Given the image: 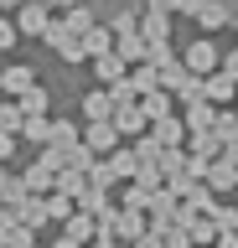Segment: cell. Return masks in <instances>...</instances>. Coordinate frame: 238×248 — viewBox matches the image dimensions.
Returning <instances> with one entry per match:
<instances>
[{"label": "cell", "instance_id": "cell-1", "mask_svg": "<svg viewBox=\"0 0 238 248\" xmlns=\"http://www.w3.org/2000/svg\"><path fill=\"white\" fill-rule=\"evenodd\" d=\"M47 26H52V16H47L42 0H26V5L16 11V31L21 36H47Z\"/></svg>", "mask_w": 238, "mask_h": 248}, {"label": "cell", "instance_id": "cell-2", "mask_svg": "<svg viewBox=\"0 0 238 248\" xmlns=\"http://www.w3.org/2000/svg\"><path fill=\"white\" fill-rule=\"evenodd\" d=\"M47 42H52V52H57V57H67V62L88 57V52H83V42H78V36H73L67 26H47Z\"/></svg>", "mask_w": 238, "mask_h": 248}, {"label": "cell", "instance_id": "cell-3", "mask_svg": "<svg viewBox=\"0 0 238 248\" xmlns=\"http://www.w3.org/2000/svg\"><path fill=\"white\" fill-rule=\"evenodd\" d=\"M207 67H218V46L212 42H191L187 46V73H207Z\"/></svg>", "mask_w": 238, "mask_h": 248}, {"label": "cell", "instance_id": "cell-4", "mask_svg": "<svg viewBox=\"0 0 238 248\" xmlns=\"http://www.w3.org/2000/svg\"><path fill=\"white\" fill-rule=\"evenodd\" d=\"M0 88H5V93H32L36 88V73H32V67H5V73H0Z\"/></svg>", "mask_w": 238, "mask_h": 248}, {"label": "cell", "instance_id": "cell-5", "mask_svg": "<svg viewBox=\"0 0 238 248\" xmlns=\"http://www.w3.org/2000/svg\"><path fill=\"white\" fill-rule=\"evenodd\" d=\"M83 114H88L94 124H109V114H114V98H109V93H88V98H83Z\"/></svg>", "mask_w": 238, "mask_h": 248}, {"label": "cell", "instance_id": "cell-6", "mask_svg": "<svg viewBox=\"0 0 238 248\" xmlns=\"http://www.w3.org/2000/svg\"><path fill=\"white\" fill-rule=\"evenodd\" d=\"M63 26H67V31H73V36H78V42H83V36L94 31V11H83V5H73V11H67V21H63Z\"/></svg>", "mask_w": 238, "mask_h": 248}, {"label": "cell", "instance_id": "cell-7", "mask_svg": "<svg viewBox=\"0 0 238 248\" xmlns=\"http://www.w3.org/2000/svg\"><path fill=\"white\" fill-rule=\"evenodd\" d=\"M119 57H125V62H140L145 57V36H140V31H125V36H119Z\"/></svg>", "mask_w": 238, "mask_h": 248}, {"label": "cell", "instance_id": "cell-8", "mask_svg": "<svg viewBox=\"0 0 238 248\" xmlns=\"http://www.w3.org/2000/svg\"><path fill=\"white\" fill-rule=\"evenodd\" d=\"M94 73L104 78V83H114V78L125 73V57H119V52H109V57H94Z\"/></svg>", "mask_w": 238, "mask_h": 248}, {"label": "cell", "instance_id": "cell-9", "mask_svg": "<svg viewBox=\"0 0 238 248\" xmlns=\"http://www.w3.org/2000/svg\"><path fill=\"white\" fill-rule=\"evenodd\" d=\"M83 52H88V57H109V31L94 26L88 36H83Z\"/></svg>", "mask_w": 238, "mask_h": 248}, {"label": "cell", "instance_id": "cell-10", "mask_svg": "<svg viewBox=\"0 0 238 248\" xmlns=\"http://www.w3.org/2000/svg\"><path fill=\"white\" fill-rule=\"evenodd\" d=\"M114 145V124H88V150H109Z\"/></svg>", "mask_w": 238, "mask_h": 248}, {"label": "cell", "instance_id": "cell-11", "mask_svg": "<svg viewBox=\"0 0 238 248\" xmlns=\"http://www.w3.org/2000/svg\"><path fill=\"white\" fill-rule=\"evenodd\" d=\"M42 108H47V93H42V88L21 93V114H32V119H42Z\"/></svg>", "mask_w": 238, "mask_h": 248}, {"label": "cell", "instance_id": "cell-12", "mask_svg": "<svg viewBox=\"0 0 238 248\" xmlns=\"http://www.w3.org/2000/svg\"><path fill=\"white\" fill-rule=\"evenodd\" d=\"M140 31H145V42H166V16H156V11H150Z\"/></svg>", "mask_w": 238, "mask_h": 248}, {"label": "cell", "instance_id": "cell-13", "mask_svg": "<svg viewBox=\"0 0 238 248\" xmlns=\"http://www.w3.org/2000/svg\"><path fill=\"white\" fill-rule=\"evenodd\" d=\"M228 93H233V78H228V73H212V78H207V98H228Z\"/></svg>", "mask_w": 238, "mask_h": 248}, {"label": "cell", "instance_id": "cell-14", "mask_svg": "<svg viewBox=\"0 0 238 248\" xmlns=\"http://www.w3.org/2000/svg\"><path fill=\"white\" fill-rule=\"evenodd\" d=\"M197 21L212 31V26H222V21H228V11H222V5H202V11H197Z\"/></svg>", "mask_w": 238, "mask_h": 248}, {"label": "cell", "instance_id": "cell-15", "mask_svg": "<svg viewBox=\"0 0 238 248\" xmlns=\"http://www.w3.org/2000/svg\"><path fill=\"white\" fill-rule=\"evenodd\" d=\"M129 83H135V93H150V88L160 83V78H156V67H140V73L129 78Z\"/></svg>", "mask_w": 238, "mask_h": 248}, {"label": "cell", "instance_id": "cell-16", "mask_svg": "<svg viewBox=\"0 0 238 248\" xmlns=\"http://www.w3.org/2000/svg\"><path fill=\"white\" fill-rule=\"evenodd\" d=\"M140 114H150V119H166V98L160 93H145V108Z\"/></svg>", "mask_w": 238, "mask_h": 248}, {"label": "cell", "instance_id": "cell-17", "mask_svg": "<svg viewBox=\"0 0 238 248\" xmlns=\"http://www.w3.org/2000/svg\"><path fill=\"white\" fill-rule=\"evenodd\" d=\"M140 124H145L140 108H119V129H140Z\"/></svg>", "mask_w": 238, "mask_h": 248}, {"label": "cell", "instance_id": "cell-18", "mask_svg": "<svg viewBox=\"0 0 238 248\" xmlns=\"http://www.w3.org/2000/svg\"><path fill=\"white\" fill-rule=\"evenodd\" d=\"M16 36H21L16 21H0V52H5V46H16Z\"/></svg>", "mask_w": 238, "mask_h": 248}, {"label": "cell", "instance_id": "cell-19", "mask_svg": "<svg viewBox=\"0 0 238 248\" xmlns=\"http://www.w3.org/2000/svg\"><path fill=\"white\" fill-rule=\"evenodd\" d=\"M109 170H114V176H129V170H135V160H129V155H114V166H109Z\"/></svg>", "mask_w": 238, "mask_h": 248}, {"label": "cell", "instance_id": "cell-20", "mask_svg": "<svg viewBox=\"0 0 238 248\" xmlns=\"http://www.w3.org/2000/svg\"><path fill=\"white\" fill-rule=\"evenodd\" d=\"M0 5H5V11H21V5H26V0H0Z\"/></svg>", "mask_w": 238, "mask_h": 248}, {"label": "cell", "instance_id": "cell-21", "mask_svg": "<svg viewBox=\"0 0 238 248\" xmlns=\"http://www.w3.org/2000/svg\"><path fill=\"white\" fill-rule=\"evenodd\" d=\"M0 155H11V135H0Z\"/></svg>", "mask_w": 238, "mask_h": 248}, {"label": "cell", "instance_id": "cell-22", "mask_svg": "<svg viewBox=\"0 0 238 248\" xmlns=\"http://www.w3.org/2000/svg\"><path fill=\"white\" fill-rule=\"evenodd\" d=\"M228 78H238V57H228Z\"/></svg>", "mask_w": 238, "mask_h": 248}, {"label": "cell", "instance_id": "cell-23", "mask_svg": "<svg viewBox=\"0 0 238 248\" xmlns=\"http://www.w3.org/2000/svg\"><path fill=\"white\" fill-rule=\"evenodd\" d=\"M52 5H63V11H73V5H78V0H52Z\"/></svg>", "mask_w": 238, "mask_h": 248}, {"label": "cell", "instance_id": "cell-24", "mask_svg": "<svg viewBox=\"0 0 238 248\" xmlns=\"http://www.w3.org/2000/svg\"><path fill=\"white\" fill-rule=\"evenodd\" d=\"M57 248H78V243H73V238H63V243H57Z\"/></svg>", "mask_w": 238, "mask_h": 248}]
</instances>
